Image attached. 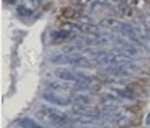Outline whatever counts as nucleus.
Returning <instances> with one entry per match:
<instances>
[{
	"instance_id": "0eeeda50",
	"label": "nucleus",
	"mask_w": 150,
	"mask_h": 128,
	"mask_svg": "<svg viewBox=\"0 0 150 128\" xmlns=\"http://www.w3.org/2000/svg\"><path fill=\"white\" fill-rule=\"evenodd\" d=\"M73 100L78 102L79 105H91L93 104V99L88 97V95H83V94H76L74 97H73Z\"/></svg>"
},
{
	"instance_id": "39448f33",
	"label": "nucleus",
	"mask_w": 150,
	"mask_h": 128,
	"mask_svg": "<svg viewBox=\"0 0 150 128\" xmlns=\"http://www.w3.org/2000/svg\"><path fill=\"white\" fill-rule=\"evenodd\" d=\"M43 99H45V100H48L50 104L61 105V107L69 105L71 102H73L69 97H63V95H59V94H53V92H43Z\"/></svg>"
},
{
	"instance_id": "f257e3e1",
	"label": "nucleus",
	"mask_w": 150,
	"mask_h": 128,
	"mask_svg": "<svg viewBox=\"0 0 150 128\" xmlns=\"http://www.w3.org/2000/svg\"><path fill=\"white\" fill-rule=\"evenodd\" d=\"M56 76L63 80L74 82L78 89H96L97 87V82L94 79H91L89 76L83 74V72L73 71V69H58Z\"/></svg>"
},
{
	"instance_id": "7ed1b4c3",
	"label": "nucleus",
	"mask_w": 150,
	"mask_h": 128,
	"mask_svg": "<svg viewBox=\"0 0 150 128\" xmlns=\"http://www.w3.org/2000/svg\"><path fill=\"white\" fill-rule=\"evenodd\" d=\"M53 62L56 64H68V66H79V67H89L91 62H89L88 57L81 56L78 53H63V54H56L53 56Z\"/></svg>"
},
{
	"instance_id": "423d86ee",
	"label": "nucleus",
	"mask_w": 150,
	"mask_h": 128,
	"mask_svg": "<svg viewBox=\"0 0 150 128\" xmlns=\"http://www.w3.org/2000/svg\"><path fill=\"white\" fill-rule=\"evenodd\" d=\"M53 38L54 40H69V38H73V33L63 28L59 31H53Z\"/></svg>"
},
{
	"instance_id": "9d476101",
	"label": "nucleus",
	"mask_w": 150,
	"mask_h": 128,
	"mask_svg": "<svg viewBox=\"0 0 150 128\" xmlns=\"http://www.w3.org/2000/svg\"><path fill=\"white\" fill-rule=\"evenodd\" d=\"M145 123H147V125H150V113H149V117H147V120H145Z\"/></svg>"
},
{
	"instance_id": "9b49d317",
	"label": "nucleus",
	"mask_w": 150,
	"mask_h": 128,
	"mask_svg": "<svg viewBox=\"0 0 150 128\" xmlns=\"http://www.w3.org/2000/svg\"><path fill=\"white\" fill-rule=\"evenodd\" d=\"M81 128H99V127H81Z\"/></svg>"
},
{
	"instance_id": "1a4fd4ad",
	"label": "nucleus",
	"mask_w": 150,
	"mask_h": 128,
	"mask_svg": "<svg viewBox=\"0 0 150 128\" xmlns=\"http://www.w3.org/2000/svg\"><path fill=\"white\" fill-rule=\"evenodd\" d=\"M17 12H18V15H22V17H28V15H31V10H28L27 7H23V5H18Z\"/></svg>"
},
{
	"instance_id": "f03ea898",
	"label": "nucleus",
	"mask_w": 150,
	"mask_h": 128,
	"mask_svg": "<svg viewBox=\"0 0 150 128\" xmlns=\"http://www.w3.org/2000/svg\"><path fill=\"white\" fill-rule=\"evenodd\" d=\"M96 62L99 66H119V64H127L130 59V51H107L102 54H96Z\"/></svg>"
},
{
	"instance_id": "6e6552de",
	"label": "nucleus",
	"mask_w": 150,
	"mask_h": 128,
	"mask_svg": "<svg viewBox=\"0 0 150 128\" xmlns=\"http://www.w3.org/2000/svg\"><path fill=\"white\" fill-rule=\"evenodd\" d=\"M20 127L22 128H43L40 123H36L35 120H31V118H22L20 120Z\"/></svg>"
},
{
	"instance_id": "20e7f679",
	"label": "nucleus",
	"mask_w": 150,
	"mask_h": 128,
	"mask_svg": "<svg viewBox=\"0 0 150 128\" xmlns=\"http://www.w3.org/2000/svg\"><path fill=\"white\" fill-rule=\"evenodd\" d=\"M38 113H40L43 118L48 120L50 123L56 125V127H63V125L68 123V117H66V115L63 113V112L56 110V108H53V107L43 105V107H40Z\"/></svg>"
}]
</instances>
